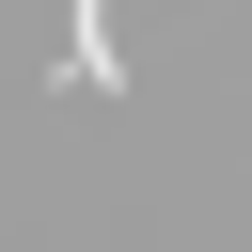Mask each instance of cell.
<instances>
[{
  "label": "cell",
  "mask_w": 252,
  "mask_h": 252,
  "mask_svg": "<svg viewBox=\"0 0 252 252\" xmlns=\"http://www.w3.org/2000/svg\"><path fill=\"white\" fill-rule=\"evenodd\" d=\"M63 79H126V32H110V0H79V32H63Z\"/></svg>",
  "instance_id": "cell-1"
}]
</instances>
